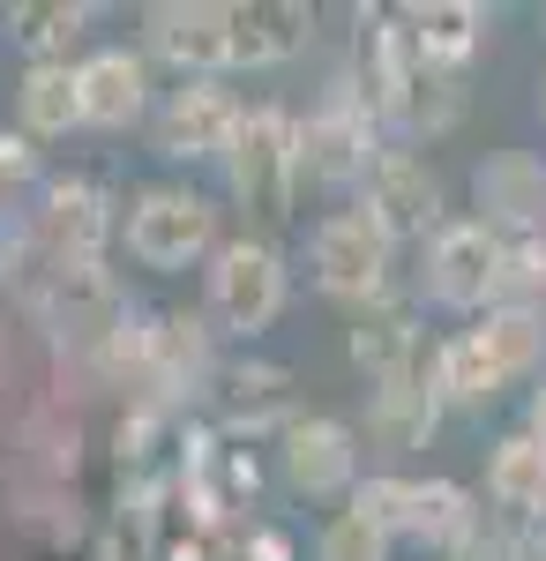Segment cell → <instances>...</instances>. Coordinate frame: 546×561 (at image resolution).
I'll return each mask as SVG.
<instances>
[{
  "label": "cell",
  "mask_w": 546,
  "mask_h": 561,
  "mask_svg": "<svg viewBox=\"0 0 546 561\" xmlns=\"http://www.w3.org/2000/svg\"><path fill=\"white\" fill-rule=\"evenodd\" d=\"M203 300H211V322L232 330V337H254L285 314V262L262 240H232L211 255V277H203Z\"/></svg>",
  "instance_id": "6da1fadb"
},
{
  "label": "cell",
  "mask_w": 546,
  "mask_h": 561,
  "mask_svg": "<svg viewBox=\"0 0 546 561\" xmlns=\"http://www.w3.org/2000/svg\"><path fill=\"white\" fill-rule=\"evenodd\" d=\"M225 173L262 217H285L299 187V128L277 105H248V121H240L232 150H225Z\"/></svg>",
  "instance_id": "7a4b0ae2"
},
{
  "label": "cell",
  "mask_w": 546,
  "mask_h": 561,
  "mask_svg": "<svg viewBox=\"0 0 546 561\" xmlns=\"http://www.w3.org/2000/svg\"><path fill=\"white\" fill-rule=\"evenodd\" d=\"M217 240V210L195 187H143L127 210V255L150 270H187L195 255H211Z\"/></svg>",
  "instance_id": "3957f363"
},
{
  "label": "cell",
  "mask_w": 546,
  "mask_h": 561,
  "mask_svg": "<svg viewBox=\"0 0 546 561\" xmlns=\"http://www.w3.org/2000/svg\"><path fill=\"white\" fill-rule=\"evenodd\" d=\"M389 255H397V240L382 232L367 210H337L315 225V285L330 293V300H382V285H389Z\"/></svg>",
  "instance_id": "277c9868"
},
{
  "label": "cell",
  "mask_w": 546,
  "mask_h": 561,
  "mask_svg": "<svg viewBox=\"0 0 546 561\" xmlns=\"http://www.w3.org/2000/svg\"><path fill=\"white\" fill-rule=\"evenodd\" d=\"M471 203H479L487 232H502V240H546V158L494 150L471 173Z\"/></svg>",
  "instance_id": "5b68a950"
},
{
  "label": "cell",
  "mask_w": 546,
  "mask_h": 561,
  "mask_svg": "<svg viewBox=\"0 0 546 561\" xmlns=\"http://www.w3.org/2000/svg\"><path fill=\"white\" fill-rule=\"evenodd\" d=\"M150 53H166L172 68H195V83H217V68H232V8L211 0H158L143 8Z\"/></svg>",
  "instance_id": "8992f818"
},
{
  "label": "cell",
  "mask_w": 546,
  "mask_h": 561,
  "mask_svg": "<svg viewBox=\"0 0 546 561\" xmlns=\"http://www.w3.org/2000/svg\"><path fill=\"white\" fill-rule=\"evenodd\" d=\"M502 232H487L479 217L442 225L426 248V293L442 307H494V270H502Z\"/></svg>",
  "instance_id": "52a82bcc"
},
{
  "label": "cell",
  "mask_w": 546,
  "mask_h": 561,
  "mask_svg": "<svg viewBox=\"0 0 546 561\" xmlns=\"http://www.w3.org/2000/svg\"><path fill=\"white\" fill-rule=\"evenodd\" d=\"M240 121H248V105H232L225 83H180L158 105V150L166 158H225Z\"/></svg>",
  "instance_id": "ba28073f"
},
{
  "label": "cell",
  "mask_w": 546,
  "mask_h": 561,
  "mask_svg": "<svg viewBox=\"0 0 546 561\" xmlns=\"http://www.w3.org/2000/svg\"><path fill=\"white\" fill-rule=\"evenodd\" d=\"M375 135H367V105L330 98L307 128H299V180H367L375 173Z\"/></svg>",
  "instance_id": "9c48e42d"
},
{
  "label": "cell",
  "mask_w": 546,
  "mask_h": 561,
  "mask_svg": "<svg viewBox=\"0 0 546 561\" xmlns=\"http://www.w3.org/2000/svg\"><path fill=\"white\" fill-rule=\"evenodd\" d=\"M285 479H293L299 494H344V486H360V434L344 427V420H322V412L285 420Z\"/></svg>",
  "instance_id": "30bf717a"
},
{
  "label": "cell",
  "mask_w": 546,
  "mask_h": 561,
  "mask_svg": "<svg viewBox=\"0 0 546 561\" xmlns=\"http://www.w3.org/2000/svg\"><path fill=\"white\" fill-rule=\"evenodd\" d=\"M360 210L375 217L389 240H405V232H426V225L442 217V187H434V173H426V158L382 150L375 173H367V203H360Z\"/></svg>",
  "instance_id": "8fae6325"
},
{
  "label": "cell",
  "mask_w": 546,
  "mask_h": 561,
  "mask_svg": "<svg viewBox=\"0 0 546 561\" xmlns=\"http://www.w3.org/2000/svg\"><path fill=\"white\" fill-rule=\"evenodd\" d=\"M76 76H83V121L90 128H127L150 105V76H143V60L127 45H98L90 60H76Z\"/></svg>",
  "instance_id": "7c38bea8"
},
{
  "label": "cell",
  "mask_w": 546,
  "mask_h": 561,
  "mask_svg": "<svg viewBox=\"0 0 546 561\" xmlns=\"http://www.w3.org/2000/svg\"><path fill=\"white\" fill-rule=\"evenodd\" d=\"M487 494H494V510L524 524H546V442L532 427H516L494 442V457H487Z\"/></svg>",
  "instance_id": "4fadbf2b"
},
{
  "label": "cell",
  "mask_w": 546,
  "mask_h": 561,
  "mask_svg": "<svg viewBox=\"0 0 546 561\" xmlns=\"http://www.w3.org/2000/svg\"><path fill=\"white\" fill-rule=\"evenodd\" d=\"M434 420H442V389H434V375L382 382L375 404H367V442H382V449H426Z\"/></svg>",
  "instance_id": "5bb4252c"
},
{
  "label": "cell",
  "mask_w": 546,
  "mask_h": 561,
  "mask_svg": "<svg viewBox=\"0 0 546 561\" xmlns=\"http://www.w3.org/2000/svg\"><path fill=\"white\" fill-rule=\"evenodd\" d=\"M352 367H367L382 382H412V375H434V352L420 359V330H412V314H367L360 330H352Z\"/></svg>",
  "instance_id": "9a60e30c"
},
{
  "label": "cell",
  "mask_w": 546,
  "mask_h": 561,
  "mask_svg": "<svg viewBox=\"0 0 546 561\" xmlns=\"http://www.w3.org/2000/svg\"><path fill=\"white\" fill-rule=\"evenodd\" d=\"M405 31L420 45V60L464 68L471 45H479V31H487V8H471V0H420V8H405Z\"/></svg>",
  "instance_id": "2e32d148"
},
{
  "label": "cell",
  "mask_w": 546,
  "mask_h": 561,
  "mask_svg": "<svg viewBox=\"0 0 546 561\" xmlns=\"http://www.w3.org/2000/svg\"><path fill=\"white\" fill-rule=\"evenodd\" d=\"M15 105H23V128H31V135L83 128V76H76L68 60H31V68H23V90H15Z\"/></svg>",
  "instance_id": "e0dca14e"
},
{
  "label": "cell",
  "mask_w": 546,
  "mask_h": 561,
  "mask_svg": "<svg viewBox=\"0 0 546 561\" xmlns=\"http://www.w3.org/2000/svg\"><path fill=\"white\" fill-rule=\"evenodd\" d=\"M315 31L307 8H277V0H254L232 8V68H262V60H285L299 38Z\"/></svg>",
  "instance_id": "ac0fdd59"
},
{
  "label": "cell",
  "mask_w": 546,
  "mask_h": 561,
  "mask_svg": "<svg viewBox=\"0 0 546 561\" xmlns=\"http://www.w3.org/2000/svg\"><path fill=\"white\" fill-rule=\"evenodd\" d=\"M434 389H442V404H464V412H479V404L502 397V367L487 359L479 330H457L450 345L434 352Z\"/></svg>",
  "instance_id": "d6986e66"
},
{
  "label": "cell",
  "mask_w": 546,
  "mask_h": 561,
  "mask_svg": "<svg viewBox=\"0 0 546 561\" xmlns=\"http://www.w3.org/2000/svg\"><path fill=\"white\" fill-rule=\"evenodd\" d=\"M479 524H487V517L471 510V494H464L457 479H412V539L442 547V554H457Z\"/></svg>",
  "instance_id": "ffe728a7"
},
{
  "label": "cell",
  "mask_w": 546,
  "mask_h": 561,
  "mask_svg": "<svg viewBox=\"0 0 546 561\" xmlns=\"http://www.w3.org/2000/svg\"><path fill=\"white\" fill-rule=\"evenodd\" d=\"M45 225H53V240H60V255L90 262L98 248H105V232H113V210H105V195L98 187H53L45 195Z\"/></svg>",
  "instance_id": "44dd1931"
},
{
  "label": "cell",
  "mask_w": 546,
  "mask_h": 561,
  "mask_svg": "<svg viewBox=\"0 0 546 561\" xmlns=\"http://www.w3.org/2000/svg\"><path fill=\"white\" fill-rule=\"evenodd\" d=\"M479 345H487V359L502 367V382H516V375H532V367L546 359V314H532V307H487Z\"/></svg>",
  "instance_id": "7402d4cb"
},
{
  "label": "cell",
  "mask_w": 546,
  "mask_h": 561,
  "mask_svg": "<svg viewBox=\"0 0 546 561\" xmlns=\"http://www.w3.org/2000/svg\"><path fill=\"white\" fill-rule=\"evenodd\" d=\"M90 8H76V0H15L8 8V31H15V45H31L38 60H68V45L83 38Z\"/></svg>",
  "instance_id": "603a6c76"
},
{
  "label": "cell",
  "mask_w": 546,
  "mask_h": 561,
  "mask_svg": "<svg viewBox=\"0 0 546 561\" xmlns=\"http://www.w3.org/2000/svg\"><path fill=\"white\" fill-rule=\"evenodd\" d=\"M464 113V90H457V68H434V60H420V76H412V90H405V128L420 135H442L450 121Z\"/></svg>",
  "instance_id": "cb8c5ba5"
},
{
  "label": "cell",
  "mask_w": 546,
  "mask_h": 561,
  "mask_svg": "<svg viewBox=\"0 0 546 561\" xmlns=\"http://www.w3.org/2000/svg\"><path fill=\"white\" fill-rule=\"evenodd\" d=\"M494 307H532V314H546V240H509L502 248Z\"/></svg>",
  "instance_id": "d4e9b609"
},
{
  "label": "cell",
  "mask_w": 546,
  "mask_h": 561,
  "mask_svg": "<svg viewBox=\"0 0 546 561\" xmlns=\"http://www.w3.org/2000/svg\"><path fill=\"white\" fill-rule=\"evenodd\" d=\"M315 561H389V531H382L375 517H360V510H337V517L322 524Z\"/></svg>",
  "instance_id": "484cf974"
},
{
  "label": "cell",
  "mask_w": 546,
  "mask_h": 561,
  "mask_svg": "<svg viewBox=\"0 0 546 561\" xmlns=\"http://www.w3.org/2000/svg\"><path fill=\"white\" fill-rule=\"evenodd\" d=\"M352 510H360V517H375L382 531H389V539H397V531H412V479H367V486H352Z\"/></svg>",
  "instance_id": "4316f807"
},
{
  "label": "cell",
  "mask_w": 546,
  "mask_h": 561,
  "mask_svg": "<svg viewBox=\"0 0 546 561\" xmlns=\"http://www.w3.org/2000/svg\"><path fill=\"white\" fill-rule=\"evenodd\" d=\"M232 412H240V420H262V412H285V375H277V367H240V375H232Z\"/></svg>",
  "instance_id": "83f0119b"
},
{
  "label": "cell",
  "mask_w": 546,
  "mask_h": 561,
  "mask_svg": "<svg viewBox=\"0 0 546 561\" xmlns=\"http://www.w3.org/2000/svg\"><path fill=\"white\" fill-rule=\"evenodd\" d=\"M31 173H38V150H31V135H8V128H0V187H23Z\"/></svg>",
  "instance_id": "f1b7e54d"
},
{
  "label": "cell",
  "mask_w": 546,
  "mask_h": 561,
  "mask_svg": "<svg viewBox=\"0 0 546 561\" xmlns=\"http://www.w3.org/2000/svg\"><path fill=\"white\" fill-rule=\"evenodd\" d=\"M524 561H546V524H532V539H524Z\"/></svg>",
  "instance_id": "f546056e"
},
{
  "label": "cell",
  "mask_w": 546,
  "mask_h": 561,
  "mask_svg": "<svg viewBox=\"0 0 546 561\" xmlns=\"http://www.w3.org/2000/svg\"><path fill=\"white\" fill-rule=\"evenodd\" d=\"M532 434H539V442H546V389H539V397H532Z\"/></svg>",
  "instance_id": "4dcf8cb0"
},
{
  "label": "cell",
  "mask_w": 546,
  "mask_h": 561,
  "mask_svg": "<svg viewBox=\"0 0 546 561\" xmlns=\"http://www.w3.org/2000/svg\"><path fill=\"white\" fill-rule=\"evenodd\" d=\"M539 113H546V83H539Z\"/></svg>",
  "instance_id": "1f68e13d"
}]
</instances>
